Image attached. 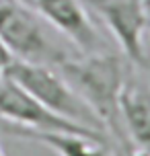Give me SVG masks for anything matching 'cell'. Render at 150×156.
Instances as JSON below:
<instances>
[{
	"mask_svg": "<svg viewBox=\"0 0 150 156\" xmlns=\"http://www.w3.org/2000/svg\"><path fill=\"white\" fill-rule=\"evenodd\" d=\"M55 70L82 97L88 109L101 121L103 129L119 140V144L130 152L132 144L119 117V93L127 70L119 55L111 51H97L78 58H66Z\"/></svg>",
	"mask_w": 150,
	"mask_h": 156,
	"instance_id": "obj_1",
	"label": "cell"
},
{
	"mask_svg": "<svg viewBox=\"0 0 150 156\" xmlns=\"http://www.w3.org/2000/svg\"><path fill=\"white\" fill-rule=\"evenodd\" d=\"M2 76L16 82L35 101H39L43 107L54 111L55 115L64 117L72 123L103 132V125L97 119V115L88 109V105L82 101V97L68 84V80L58 70L49 68V66H41V64L12 60Z\"/></svg>",
	"mask_w": 150,
	"mask_h": 156,
	"instance_id": "obj_2",
	"label": "cell"
},
{
	"mask_svg": "<svg viewBox=\"0 0 150 156\" xmlns=\"http://www.w3.org/2000/svg\"><path fill=\"white\" fill-rule=\"evenodd\" d=\"M0 39L12 58L21 62L58 68L70 58L66 49L48 35L35 10L16 0L0 2Z\"/></svg>",
	"mask_w": 150,
	"mask_h": 156,
	"instance_id": "obj_3",
	"label": "cell"
},
{
	"mask_svg": "<svg viewBox=\"0 0 150 156\" xmlns=\"http://www.w3.org/2000/svg\"><path fill=\"white\" fill-rule=\"evenodd\" d=\"M84 6L101 16L127 60L148 66L146 33L150 29V0H82Z\"/></svg>",
	"mask_w": 150,
	"mask_h": 156,
	"instance_id": "obj_4",
	"label": "cell"
},
{
	"mask_svg": "<svg viewBox=\"0 0 150 156\" xmlns=\"http://www.w3.org/2000/svg\"><path fill=\"white\" fill-rule=\"evenodd\" d=\"M0 119H6L8 123L21 125V127L82 133V136H88V138L107 142L105 132L72 123L68 119L55 115L54 111L43 107L39 101H35L25 88H21L16 82H12L4 76H0Z\"/></svg>",
	"mask_w": 150,
	"mask_h": 156,
	"instance_id": "obj_5",
	"label": "cell"
},
{
	"mask_svg": "<svg viewBox=\"0 0 150 156\" xmlns=\"http://www.w3.org/2000/svg\"><path fill=\"white\" fill-rule=\"evenodd\" d=\"M33 10L68 39L80 55L103 51V37L82 0H33Z\"/></svg>",
	"mask_w": 150,
	"mask_h": 156,
	"instance_id": "obj_6",
	"label": "cell"
},
{
	"mask_svg": "<svg viewBox=\"0 0 150 156\" xmlns=\"http://www.w3.org/2000/svg\"><path fill=\"white\" fill-rule=\"evenodd\" d=\"M119 117L132 148L150 152V86L132 72L126 74L119 93Z\"/></svg>",
	"mask_w": 150,
	"mask_h": 156,
	"instance_id": "obj_7",
	"label": "cell"
},
{
	"mask_svg": "<svg viewBox=\"0 0 150 156\" xmlns=\"http://www.w3.org/2000/svg\"><path fill=\"white\" fill-rule=\"evenodd\" d=\"M2 132L19 138L48 146L58 156H115L109 148V142H101L82 133L70 132H48V129H31L21 125H2Z\"/></svg>",
	"mask_w": 150,
	"mask_h": 156,
	"instance_id": "obj_8",
	"label": "cell"
},
{
	"mask_svg": "<svg viewBox=\"0 0 150 156\" xmlns=\"http://www.w3.org/2000/svg\"><path fill=\"white\" fill-rule=\"evenodd\" d=\"M15 58H12V54L6 49V45L2 43V39H0V76L4 74V70L8 68V64L12 62Z\"/></svg>",
	"mask_w": 150,
	"mask_h": 156,
	"instance_id": "obj_9",
	"label": "cell"
},
{
	"mask_svg": "<svg viewBox=\"0 0 150 156\" xmlns=\"http://www.w3.org/2000/svg\"><path fill=\"white\" fill-rule=\"evenodd\" d=\"M127 156H150L148 150H142V148H132L127 152Z\"/></svg>",
	"mask_w": 150,
	"mask_h": 156,
	"instance_id": "obj_10",
	"label": "cell"
},
{
	"mask_svg": "<svg viewBox=\"0 0 150 156\" xmlns=\"http://www.w3.org/2000/svg\"><path fill=\"white\" fill-rule=\"evenodd\" d=\"M16 2H21V4H25V6H31L33 8V0H16Z\"/></svg>",
	"mask_w": 150,
	"mask_h": 156,
	"instance_id": "obj_11",
	"label": "cell"
},
{
	"mask_svg": "<svg viewBox=\"0 0 150 156\" xmlns=\"http://www.w3.org/2000/svg\"><path fill=\"white\" fill-rule=\"evenodd\" d=\"M0 156H4V152H2V148H0Z\"/></svg>",
	"mask_w": 150,
	"mask_h": 156,
	"instance_id": "obj_12",
	"label": "cell"
}]
</instances>
